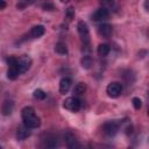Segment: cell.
I'll list each match as a JSON object with an SVG mask.
<instances>
[{"label": "cell", "instance_id": "cell-1", "mask_svg": "<svg viewBox=\"0 0 149 149\" xmlns=\"http://www.w3.org/2000/svg\"><path fill=\"white\" fill-rule=\"evenodd\" d=\"M21 116H22L23 123H24L27 127H29V128H37V127H40V125H41L40 118L36 115L35 109H34L33 107H30V106H27V107H24V108L22 109Z\"/></svg>", "mask_w": 149, "mask_h": 149}, {"label": "cell", "instance_id": "cell-2", "mask_svg": "<svg viewBox=\"0 0 149 149\" xmlns=\"http://www.w3.org/2000/svg\"><path fill=\"white\" fill-rule=\"evenodd\" d=\"M77 29H78V34L80 36L81 43H83V49L85 48L86 51L90 50V31L87 28V24L84 21H79L77 24Z\"/></svg>", "mask_w": 149, "mask_h": 149}, {"label": "cell", "instance_id": "cell-3", "mask_svg": "<svg viewBox=\"0 0 149 149\" xmlns=\"http://www.w3.org/2000/svg\"><path fill=\"white\" fill-rule=\"evenodd\" d=\"M7 64H8V70H7V78L10 80H15L19 74H20V70H19V65H17V58L10 56L7 58Z\"/></svg>", "mask_w": 149, "mask_h": 149}, {"label": "cell", "instance_id": "cell-4", "mask_svg": "<svg viewBox=\"0 0 149 149\" xmlns=\"http://www.w3.org/2000/svg\"><path fill=\"white\" fill-rule=\"evenodd\" d=\"M63 106L65 109L70 112H78L81 107V101L74 95V97H69L63 101Z\"/></svg>", "mask_w": 149, "mask_h": 149}, {"label": "cell", "instance_id": "cell-5", "mask_svg": "<svg viewBox=\"0 0 149 149\" xmlns=\"http://www.w3.org/2000/svg\"><path fill=\"white\" fill-rule=\"evenodd\" d=\"M106 92L111 98H118L122 92V85L118 81H112L107 85Z\"/></svg>", "mask_w": 149, "mask_h": 149}, {"label": "cell", "instance_id": "cell-6", "mask_svg": "<svg viewBox=\"0 0 149 149\" xmlns=\"http://www.w3.org/2000/svg\"><path fill=\"white\" fill-rule=\"evenodd\" d=\"M119 130V123L116 121H107L102 126V132L107 136H114Z\"/></svg>", "mask_w": 149, "mask_h": 149}, {"label": "cell", "instance_id": "cell-7", "mask_svg": "<svg viewBox=\"0 0 149 149\" xmlns=\"http://www.w3.org/2000/svg\"><path fill=\"white\" fill-rule=\"evenodd\" d=\"M108 16H109L108 9L105 8V7H101V8L97 9V10L92 14V21H94V22H101V21L107 20Z\"/></svg>", "mask_w": 149, "mask_h": 149}, {"label": "cell", "instance_id": "cell-8", "mask_svg": "<svg viewBox=\"0 0 149 149\" xmlns=\"http://www.w3.org/2000/svg\"><path fill=\"white\" fill-rule=\"evenodd\" d=\"M17 65H19L20 73H24L26 71L29 70V68L31 65V58L29 56H22L17 59Z\"/></svg>", "mask_w": 149, "mask_h": 149}, {"label": "cell", "instance_id": "cell-9", "mask_svg": "<svg viewBox=\"0 0 149 149\" xmlns=\"http://www.w3.org/2000/svg\"><path fill=\"white\" fill-rule=\"evenodd\" d=\"M65 143H66L68 148H70V149L80 148V143L78 142V140L76 139V136L71 132H66V134H65Z\"/></svg>", "mask_w": 149, "mask_h": 149}, {"label": "cell", "instance_id": "cell-10", "mask_svg": "<svg viewBox=\"0 0 149 149\" xmlns=\"http://www.w3.org/2000/svg\"><path fill=\"white\" fill-rule=\"evenodd\" d=\"M113 33V28L111 24L108 23H104V24H100L98 27V34L101 36V37H105V38H108Z\"/></svg>", "mask_w": 149, "mask_h": 149}, {"label": "cell", "instance_id": "cell-11", "mask_svg": "<svg viewBox=\"0 0 149 149\" xmlns=\"http://www.w3.org/2000/svg\"><path fill=\"white\" fill-rule=\"evenodd\" d=\"M29 136H30V128H29V127H27L24 123H23V126L17 127V132H16V137H17V140L22 141V140H26V139L29 137Z\"/></svg>", "mask_w": 149, "mask_h": 149}, {"label": "cell", "instance_id": "cell-12", "mask_svg": "<svg viewBox=\"0 0 149 149\" xmlns=\"http://www.w3.org/2000/svg\"><path fill=\"white\" fill-rule=\"evenodd\" d=\"M44 146L48 148H56L58 147V137L54 134H48L45 135V139H43Z\"/></svg>", "mask_w": 149, "mask_h": 149}, {"label": "cell", "instance_id": "cell-13", "mask_svg": "<svg viewBox=\"0 0 149 149\" xmlns=\"http://www.w3.org/2000/svg\"><path fill=\"white\" fill-rule=\"evenodd\" d=\"M45 33V28L42 26V24H37V26H34L31 29H30V37L31 38H38L41 36H43Z\"/></svg>", "mask_w": 149, "mask_h": 149}, {"label": "cell", "instance_id": "cell-14", "mask_svg": "<svg viewBox=\"0 0 149 149\" xmlns=\"http://www.w3.org/2000/svg\"><path fill=\"white\" fill-rule=\"evenodd\" d=\"M70 87H71V79L68 78V77L62 78L61 81H59V92L62 94H65L70 90Z\"/></svg>", "mask_w": 149, "mask_h": 149}, {"label": "cell", "instance_id": "cell-15", "mask_svg": "<svg viewBox=\"0 0 149 149\" xmlns=\"http://www.w3.org/2000/svg\"><path fill=\"white\" fill-rule=\"evenodd\" d=\"M13 109H14V102L12 100H5L3 104H2V107H1L2 114L3 115H9V114H12Z\"/></svg>", "mask_w": 149, "mask_h": 149}, {"label": "cell", "instance_id": "cell-16", "mask_svg": "<svg viewBox=\"0 0 149 149\" xmlns=\"http://www.w3.org/2000/svg\"><path fill=\"white\" fill-rule=\"evenodd\" d=\"M109 51H111V47H109V44H107V43H101V44L98 45L97 52H98L99 56H101V57H106V56L109 54Z\"/></svg>", "mask_w": 149, "mask_h": 149}, {"label": "cell", "instance_id": "cell-17", "mask_svg": "<svg viewBox=\"0 0 149 149\" xmlns=\"http://www.w3.org/2000/svg\"><path fill=\"white\" fill-rule=\"evenodd\" d=\"M55 51L59 55H66L68 54V48L64 42H57L55 45Z\"/></svg>", "mask_w": 149, "mask_h": 149}, {"label": "cell", "instance_id": "cell-18", "mask_svg": "<svg viewBox=\"0 0 149 149\" xmlns=\"http://www.w3.org/2000/svg\"><path fill=\"white\" fill-rule=\"evenodd\" d=\"M86 91V84L85 83H78L74 88H73V94L74 95H81Z\"/></svg>", "mask_w": 149, "mask_h": 149}, {"label": "cell", "instance_id": "cell-19", "mask_svg": "<svg viewBox=\"0 0 149 149\" xmlns=\"http://www.w3.org/2000/svg\"><path fill=\"white\" fill-rule=\"evenodd\" d=\"M80 63H81V66L84 68V69H90L92 65H93V61H92V58L90 57V56H84L83 58H81V61H80Z\"/></svg>", "mask_w": 149, "mask_h": 149}, {"label": "cell", "instance_id": "cell-20", "mask_svg": "<svg viewBox=\"0 0 149 149\" xmlns=\"http://www.w3.org/2000/svg\"><path fill=\"white\" fill-rule=\"evenodd\" d=\"M33 95H34V98L37 99V100H43V99H45V97H47L45 92H44L43 90H41V88L35 90L34 93H33Z\"/></svg>", "mask_w": 149, "mask_h": 149}, {"label": "cell", "instance_id": "cell-21", "mask_svg": "<svg viewBox=\"0 0 149 149\" xmlns=\"http://www.w3.org/2000/svg\"><path fill=\"white\" fill-rule=\"evenodd\" d=\"M65 17H66L69 21H71V20L74 17V9H73L72 7H69V8L66 9V12H65Z\"/></svg>", "mask_w": 149, "mask_h": 149}, {"label": "cell", "instance_id": "cell-22", "mask_svg": "<svg viewBox=\"0 0 149 149\" xmlns=\"http://www.w3.org/2000/svg\"><path fill=\"white\" fill-rule=\"evenodd\" d=\"M133 106H134V108L135 109H140L141 107H142V100L140 99V98H133Z\"/></svg>", "mask_w": 149, "mask_h": 149}, {"label": "cell", "instance_id": "cell-23", "mask_svg": "<svg viewBox=\"0 0 149 149\" xmlns=\"http://www.w3.org/2000/svg\"><path fill=\"white\" fill-rule=\"evenodd\" d=\"M42 8L44 9V10H55V5L52 3V2H44L43 5H42Z\"/></svg>", "mask_w": 149, "mask_h": 149}, {"label": "cell", "instance_id": "cell-24", "mask_svg": "<svg viewBox=\"0 0 149 149\" xmlns=\"http://www.w3.org/2000/svg\"><path fill=\"white\" fill-rule=\"evenodd\" d=\"M115 1H116V0H101V2H102L106 7H114ZM106 7H105V8H106Z\"/></svg>", "mask_w": 149, "mask_h": 149}, {"label": "cell", "instance_id": "cell-25", "mask_svg": "<svg viewBox=\"0 0 149 149\" xmlns=\"http://www.w3.org/2000/svg\"><path fill=\"white\" fill-rule=\"evenodd\" d=\"M6 7V1L5 0H0V9H3Z\"/></svg>", "mask_w": 149, "mask_h": 149}, {"label": "cell", "instance_id": "cell-26", "mask_svg": "<svg viewBox=\"0 0 149 149\" xmlns=\"http://www.w3.org/2000/svg\"><path fill=\"white\" fill-rule=\"evenodd\" d=\"M144 8H146V10L148 12V0H146V3H144Z\"/></svg>", "mask_w": 149, "mask_h": 149}, {"label": "cell", "instance_id": "cell-27", "mask_svg": "<svg viewBox=\"0 0 149 149\" xmlns=\"http://www.w3.org/2000/svg\"><path fill=\"white\" fill-rule=\"evenodd\" d=\"M61 1H62V2H64V3H65V2H69V1H70V0H61Z\"/></svg>", "mask_w": 149, "mask_h": 149}, {"label": "cell", "instance_id": "cell-28", "mask_svg": "<svg viewBox=\"0 0 149 149\" xmlns=\"http://www.w3.org/2000/svg\"><path fill=\"white\" fill-rule=\"evenodd\" d=\"M0 149H1V146H0Z\"/></svg>", "mask_w": 149, "mask_h": 149}]
</instances>
